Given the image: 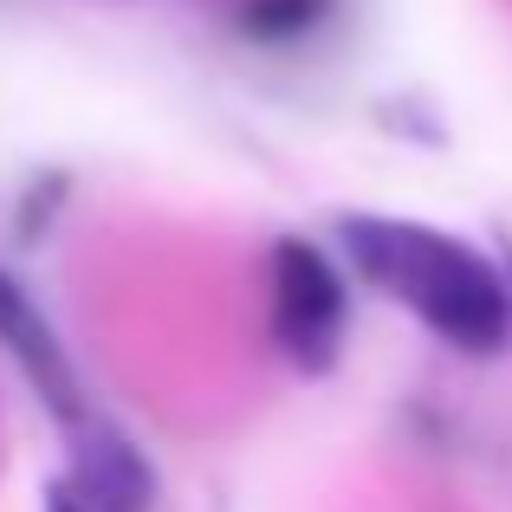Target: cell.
Returning a JSON list of instances; mask_svg holds the SVG:
<instances>
[{
    "label": "cell",
    "mask_w": 512,
    "mask_h": 512,
    "mask_svg": "<svg viewBox=\"0 0 512 512\" xmlns=\"http://www.w3.org/2000/svg\"><path fill=\"white\" fill-rule=\"evenodd\" d=\"M338 247L363 286L389 292L448 350L500 357L512 344L506 266H493L480 247L422 221H389V214H338Z\"/></svg>",
    "instance_id": "6da1fadb"
},
{
    "label": "cell",
    "mask_w": 512,
    "mask_h": 512,
    "mask_svg": "<svg viewBox=\"0 0 512 512\" xmlns=\"http://www.w3.org/2000/svg\"><path fill=\"white\" fill-rule=\"evenodd\" d=\"M350 331V286L318 240L286 234L273 240V344L299 376H325L344 357Z\"/></svg>",
    "instance_id": "7a4b0ae2"
},
{
    "label": "cell",
    "mask_w": 512,
    "mask_h": 512,
    "mask_svg": "<svg viewBox=\"0 0 512 512\" xmlns=\"http://www.w3.org/2000/svg\"><path fill=\"white\" fill-rule=\"evenodd\" d=\"M65 428V454H72V487L85 493L98 512H150L156 506V467L111 415L78 409Z\"/></svg>",
    "instance_id": "3957f363"
},
{
    "label": "cell",
    "mask_w": 512,
    "mask_h": 512,
    "mask_svg": "<svg viewBox=\"0 0 512 512\" xmlns=\"http://www.w3.org/2000/svg\"><path fill=\"white\" fill-rule=\"evenodd\" d=\"M0 350L20 363V376L33 383V396L52 409V422H72L78 409H91L85 389H78L72 357L59 350V331L46 325V312L26 299V286L13 273H0Z\"/></svg>",
    "instance_id": "277c9868"
},
{
    "label": "cell",
    "mask_w": 512,
    "mask_h": 512,
    "mask_svg": "<svg viewBox=\"0 0 512 512\" xmlns=\"http://www.w3.org/2000/svg\"><path fill=\"white\" fill-rule=\"evenodd\" d=\"M318 7H325V0H247L240 26H247L253 39H299L305 26L318 20Z\"/></svg>",
    "instance_id": "5b68a950"
},
{
    "label": "cell",
    "mask_w": 512,
    "mask_h": 512,
    "mask_svg": "<svg viewBox=\"0 0 512 512\" xmlns=\"http://www.w3.org/2000/svg\"><path fill=\"white\" fill-rule=\"evenodd\" d=\"M59 201H65V175H39V182L26 188V214H20V234L33 240V234H39V221H52V214H59Z\"/></svg>",
    "instance_id": "8992f818"
},
{
    "label": "cell",
    "mask_w": 512,
    "mask_h": 512,
    "mask_svg": "<svg viewBox=\"0 0 512 512\" xmlns=\"http://www.w3.org/2000/svg\"><path fill=\"white\" fill-rule=\"evenodd\" d=\"M46 512H98V506H91L72 480H52V487H46Z\"/></svg>",
    "instance_id": "52a82bcc"
},
{
    "label": "cell",
    "mask_w": 512,
    "mask_h": 512,
    "mask_svg": "<svg viewBox=\"0 0 512 512\" xmlns=\"http://www.w3.org/2000/svg\"><path fill=\"white\" fill-rule=\"evenodd\" d=\"M506 286H512V260H506Z\"/></svg>",
    "instance_id": "ba28073f"
}]
</instances>
